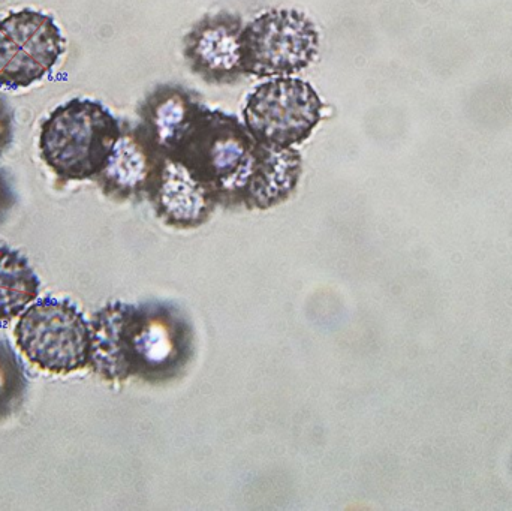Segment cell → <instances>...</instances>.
I'll return each instance as SVG.
<instances>
[{"label": "cell", "mask_w": 512, "mask_h": 511, "mask_svg": "<svg viewBox=\"0 0 512 511\" xmlns=\"http://www.w3.org/2000/svg\"><path fill=\"white\" fill-rule=\"evenodd\" d=\"M192 357L194 329L171 303L114 302L90 323L89 365L105 380L167 383L188 368Z\"/></svg>", "instance_id": "1"}, {"label": "cell", "mask_w": 512, "mask_h": 511, "mask_svg": "<svg viewBox=\"0 0 512 511\" xmlns=\"http://www.w3.org/2000/svg\"><path fill=\"white\" fill-rule=\"evenodd\" d=\"M122 129L116 117L93 99H71L57 107L41 128L45 164L66 180H86L107 168Z\"/></svg>", "instance_id": "2"}, {"label": "cell", "mask_w": 512, "mask_h": 511, "mask_svg": "<svg viewBox=\"0 0 512 511\" xmlns=\"http://www.w3.org/2000/svg\"><path fill=\"white\" fill-rule=\"evenodd\" d=\"M21 353L42 371L69 374L90 360V324L68 299L32 303L14 330Z\"/></svg>", "instance_id": "3"}, {"label": "cell", "mask_w": 512, "mask_h": 511, "mask_svg": "<svg viewBox=\"0 0 512 511\" xmlns=\"http://www.w3.org/2000/svg\"><path fill=\"white\" fill-rule=\"evenodd\" d=\"M319 33L313 21L295 9H271L243 27L245 75L292 77L318 54Z\"/></svg>", "instance_id": "4"}, {"label": "cell", "mask_w": 512, "mask_h": 511, "mask_svg": "<svg viewBox=\"0 0 512 511\" xmlns=\"http://www.w3.org/2000/svg\"><path fill=\"white\" fill-rule=\"evenodd\" d=\"M322 104L316 90L300 78H271L246 101L245 125L258 143L292 149L310 137L321 122Z\"/></svg>", "instance_id": "5"}, {"label": "cell", "mask_w": 512, "mask_h": 511, "mask_svg": "<svg viewBox=\"0 0 512 511\" xmlns=\"http://www.w3.org/2000/svg\"><path fill=\"white\" fill-rule=\"evenodd\" d=\"M65 41L50 15L23 9L0 20V86L21 89L44 78Z\"/></svg>", "instance_id": "6"}, {"label": "cell", "mask_w": 512, "mask_h": 511, "mask_svg": "<svg viewBox=\"0 0 512 511\" xmlns=\"http://www.w3.org/2000/svg\"><path fill=\"white\" fill-rule=\"evenodd\" d=\"M243 21L231 12L207 15L185 36V57L195 74L212 84L236 83L242 63Z\"/></svg>", "instance_id": "7"}, {"label": "cell", "mask_w": 512, "mask_h": 511, "mask_svg": "<svg viewBox=\"0 0 512 511\" xmlns=\"http://www.w3.org/2000/svg\"><path fill=\"white\" fill-rule=\"evenodd\" d=\"M149 198L159 218L177 228L198 227L210 218L216 206L188 171L168 158Z\"/></svg>", "instance_id": "8"}, {"label": "cell", "mask_w": 512, "mask_h": 511, "mask_svg": "<svg viewBox=\"0 0 512 511\" xmlns=\"http://www.w3.org/2000/svg\"><path fill=\"white\" fill-rule=\"evenodd\" d=\"M38 276L29 261L0 243V327L26 311L39 294Z\"/></svg>", "instance_id": "9"}, {"label": "cell", "mask_w": 512, "mask_h": 511, "mask_svg": "<svg viewBox=\"0 0 512 511\" xmlns=\"http://www.w3.org/2000/svg\"><path fill=\"white\" fill-rule=\"evenodd\" d=\"M23 366L5 341H0V417L17 407L24 390Z\"/></svg>", "instance_id": "10"}, {"label": "cell", "mask_w": 512, "mask_h": 511, "mask_svg": "<svg viewBox=\"0 0 512 511\" xmlns=\"http://www.w3.org/2000/svg\"><path fill=\"white\" fill-rule=\"evenodd\" d=\"M9 131H11V125H9V114L6 113L5 105L0 102V149H3L5 144L8 143Z\"/></svg>", "instance_id": "11"}, {"label": "cell", "mask_w": 512, "mask_h": 511, "mask_svg": "<svg viewBox=\"0 0 512 511\" xmlns=\"http://www.w3.org/2000/svg\"><path fill=\"white\" fill-rule=\"evenodd\" d=\"M9 207H11V189H9L8 183L0 174V219L5 216Z\"/></svg>", "instance_id": "12"}]
</instances>
